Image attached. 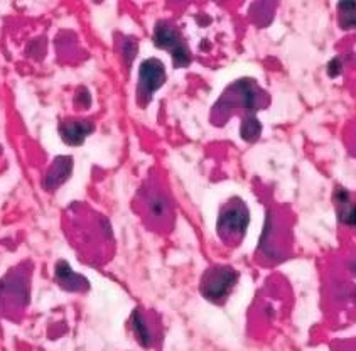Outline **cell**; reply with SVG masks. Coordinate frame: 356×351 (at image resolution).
Returning a JSON list of instances; mask_svg holds the SVG:
<instances>
[{"mask_svg": "<svg viewBox=\"0 0 356 351\" xmlns=\"http://www.w3.org/2000/svg\"><path fill=\"white\" fill-rule=\"evenodd\" d=\"M267 104V93H264L255 81L245 78V80L233 83L230 88L221 95L220 101L213 108V122H216V125H221V122L232 117L235 108H243L245 117L240 130L241 137L245 140L253 142L259 139L260 132H262V127L255 118V112Z\"/></svg>", "mask_w": 356, "mask_h": 351, "instance_id": "cell-1", "label": "cell"}, {"mask_svg": "<svg viewBox=\"0 0 356 351\" xmlns=\"http://www.w3.org/2000/svg\"><path fill=\"white\" fill-rule=\"evenodd\" d=\"M66 234H68L73 247L81 255H85L86 260L95 262V257L98 255V243L105 245L106 240L110 238L108 223L102 216H95L86 206L80 203H73L70 210L65 213Z\"/></svg>", "mask_w": 356, "mask_h": 351, "instance_id": "cell-2", "label": "cell"}, {"mask_svg": "<svg viewBox=\"0 0 356 351\" xmlns=\"http://www.w3.org/2000/svg\"><path fill=\"white\" fill-rule=\"evenodd\" d=\"M31 272L27 263L14 267L0 279V314L9 319H19L29 304Z\"/></svg>", "mask_w": 356, "mask_h": 351, "instance_id": "cell-3", "label": "cell"}, {"mask_svg": "<svg viewBox=\"0 0 356 351\" xmlns=\"http://www.w3.org/2000/svg\"><path fill=\"white\" fill-rule=\"evenodd\" d=\"M250 213L245 203L238 198H233L221 208L218 218V235L225 243H238L247 231Z\"/></svg>", "mask_w": 356, "mask_h": 351, "instance_id": "cell-4", "label": "cell"}, {"mask_svg": "<svg viewBox=\"0 0 356 351\" xmlns=\"http://www.w3.org/2000/svg\"><path fill=\"white\" fill-rule=\"evenodd\" d=\"M238 281V274L232 267H213L201 281V293L211 302H221L228 297Z\"/></svg>", "mask_w": 356, "mask_h": 351, "instance_id": "cell-5", "label": "cell"}, {"mask_svg": "<svg viewBox=\"0 0 356 351\" xmlns=\"http://www.w3.org/2000/svg\"><path fill=\"white\" fill-rule=\"evenodd\" d=\"M154 42H156L157 47L171 51L174 65H176L177 68H183V66L189 65L188 46L184 44L183 35L179 34V31H177L171 22H157L156 31H154Z\"/></svg>", "mask_w": 356, "mask_h": 351, "instance_id": "cell-6", "label": "cell"}, {"mask_svg": "<svg viewBox=\"0 0 356 351\" xmlns=\"http://www.w3.org/2000/svg\"><path fill=\"white\" fill-rule=\"evenodd\" d=\"M165 81V70L159 59H147L140 65V73H138V86L137 97L138 104L147 105L150 97L156 90H159Z\"/></svg>", "mask_w": 356, "mask_h": 351, "instance_id": "cell-7", "label": "cell"}, {"mask_svg": "<svg viewBox=\"0 0 356 351\" xmlns=\"http://www.w3.org/2000/svg\"><path fill=\"white\" fill-rule=\"evenodd\" d=\"M90 132H93V124L86 120H74V118H70V120L63 122L59 125V133H61L63 140L70 145H80L83 140L86 139Z\"/></svg>", "mask_w": 356, "mask_h": 351, "instance_id": "cell-8", "label": "cell"}, {"mask_svg": "<svg viewBox=\"0 0 356 351\" xmlns=\"http://www.w3.org/2000/svg\"><path fill=\"white\" fill-rule=\"evenodd\" d=\"M71 171H73V159H71V157H56L46 176L44 188L47 191H54V189L61 186V184L68 179Z\"/></svg>", "mask_w": 356, "mask_h": 351, "instance_id": "cell-9", "label": "cell"}, {"mask_svg": "<svg viewBox=\"0 0 356 351\" xmlns=\"http://www.w3.org/2000/svg\"><path fill=\"white\" fill-rule=\"evenodd\" d=\"M56 279L61 284L63 289L66 291H76L78 293V291L88 289V281L85 277H81V275L74 274L65 260L56 263Z\"/></svg>", "mask_w": 356, "mask_h": 351, "instance_id": "cell-10", "label": "cell"}, {"mask_svg": "<svg viewBox=\"0 0 356 351\" xmlns=\"http://www.w3.org/2000/svg\"><path fill=\"white\" fill-rule=\"evenodd\" d=\"M336 206H338V216L345 225H356V206L350 201V196L345 189H338L334 195Z\"/></svg>", "mask_w": 356, "mask_h": 351, "instance_id": "cell-11", "label": "cell"}, {"mask_svg": "<svg viewBox=\"0 0 356 351\" xmlns=\"http://www.w3.org/2000/svg\"><path fill=\"white\" fill-rule=\"evenodd\" d=\"M147 208H149V215L152 216L154 220H165L168 218L169 211H171L168 199H165L162 195H159V193H152V195L149 196Z\"/></svg>", "mask_w": 356, "mask_h": 351, "instance_id": "cell-12", "label": "cell"}, {"mask_svg": "<svg viewBox=\"0 0 356 351\" xmlns=\"http://www.w3.org/2000/svg\"><path fill=\"white\" fill-rule=\"evenodd\" d=\"M132 329L136 333L138 343L142 346H150L152 345V333H150V328L147 326V321L142 316L138 311L132 314Z\"/></svg>", "mask_w": 356, "mask_h": 351, "instance_id": "cell-13", "label": "cell"}, {"mask_svg": "<svg viewBox=\"0 0 356 351\" xmlns=\"http://www.w3.org/2000/svg\"><path fill=\"white\" fill-rule=\"evenodd\" d=\"M339 21L343 27H356V2H341L339 3Z\"/></svg>", "mask_w": 356, "mask_h": 351, "instance_id": "cell-14", "label": "cell"}]
</instances>
